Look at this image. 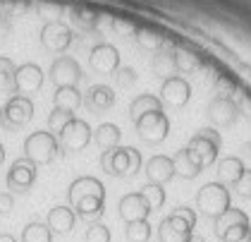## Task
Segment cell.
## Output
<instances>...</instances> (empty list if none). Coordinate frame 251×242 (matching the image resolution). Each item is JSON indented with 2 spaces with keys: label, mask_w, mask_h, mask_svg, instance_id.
Listing matches in <instances>:
<instances>
[{
  "label": "cell",
  "mask_w": 251,
  "mask_h": 242,
  "mask_svg": "<svg viewBox=\"0 0 251 242\" xmlns=\"http://www.w3.org/2000/svg\"><path fill=\"white\" fill-rule=\"evenodd\" d=\"M67 199L72 211L77 213V218L84 221H96L98 216H103L105 211V187L98 178L84 175L77 178L70 189H67Z\"/></svg>",
  "instance_id": "1"
},
{
  "label": "cell",
  "mask_w": 251,
  "mask_h": 242,
  "mask_svg": "<svg viewBox=\"0 0 251 242\" xmlns=\"http://www.w3.org/2000/svg\"><path fill=\"white\" fill-rule=\"evenodd\" d=\"M100 168L113 178H134L141 168V153L134 147H115L103 151Z\"/></svg>",
  "instance_id": "2"
},
{
  "label": "cell",
  "mask_w": 251,
  "mask_h": 242,
  "mask_svg": "<svg viewBox=\"0 0 251 242\" xmlns=\"http://www.w3.org/2000/svg\"><path fill=\"white\" fill-rule=\"evenodd\" d=\"M196 209L206 218H220L227 209H232V197L227 185L223 182H206L196 192Z\"/></svg>",
  "instance_id": "3"
},
{
  "label": "cell",
  "mask_w": 251,
  "mask_h": 242,
  "mask_svg": "<svg viewBox=\"0 0 251 242\" xmlns=\"http://www.w3.org/2000/svg\"><path fill=\"white\" fill-rule=\"evenodd\" d=\"M60 153V144L58 137L48 130H39L31 132L26 139H24V158H29L34 166H48L58 158Z\"/></svg>",
  "instance_id": "4"
},
{
  "label": "cell",
  "mask_w": 251,
  "mask_h": 242,
  "mask_svg": "<svg viewBox=\"0 0 251 242\" xmlns=\"http://www.w3.org/2000/svg\"><path fill=\"white\" fill-rule=\"evenodd\" d=\"M220 144H223L220 134L213 130V127H203V130H199L192 134L187 149L192 151L194 156L199 158V163L206 168V166H211V163H215V158H218V153H220Z\"/></svg>",
  "instance_id": "5"
},
{
  "label": "cell",
  "mask_w": 251,
  "mask_h": 242,
  "mask_svg": "<svg viewBox=\"0 0 251 242\" xmlns=\"http://www.w3.org/2000/svg\"><path fill=\"white\" fill-rule=\"evenodd\" d=\"M34 118V103L26 96H12L0 108V127L2 130H20Z\"/></svg>",
  "instance_id": "6"
},
{
  "label": "cell",
  "mask_w": 251,
  "mask_h": 242,
  "mask_svg": "<svg viewBox=\"0 0 251 242\" xmlns=\"http://www.w3.org/2000/svg\"><path fill=\"white\" fill-rule=\"evenodd\" d=\"M91 139H94V132L89 127V122L81 120V118L70 120V122L62 127V132L58 134L60 151H65V153H77V151L86 149Z\"/></svg>",
  "instance_id": "7"
},
{
  "label": "cell",
  "mask_w": 251,
  "mask_h": 242,
  "mask_svg": "<svg viewBox=\"0 0 251 242\" xmlns=\"http://www.w3.org/2000/svg\"><path fill=\"white\" fill-rule=\"evenodd\" d=\"M36 168L29 158H17L12 166H10V170H7V178H5V185H7V189H10V194L15 192V194H26L29 189H31V185L36 182Z\"/></svg>",
  "instance_id": "8"
},
{
  "label": "cell",
  "mask_w": 251,
  "mask_h": 242,
  "mask_svg": "<svg viewBox=\"0 0 251 242\" xmlns=\"http://www.w3.org/2000/svg\"><path fill=\"white\" fill-rule=\"evenodd\" d=\"M134 125H136V134L146 144H160V142H165V137L170 132V120H168L165 113H149V115L139 118Z\"/></svg>",
  "instance_id": "9"
},
{
  "label": "cell",
  "mask_w": 251,
  "mask_h": 242,
  "mask_svg": "<svg viewBox=\"0 0 251 242\" xmlns=\"http://www.w3.org/2000/svg\"><path fill=\"white\" fill-rule=\"evenodd\" d=\"M48 75H50V82L60 89V87H77L79 82L84 79V70H81V65L75 58L60 56L53 60Z\"/></svg>",
  "instance_id": "10"
},
{
  "label": "cell",
  "mask_w": 251,
  "mask_h": 242,
  "mask_svg": "<svg viewBox=\"0 0 251 242\" xmlns=\"http://www.w3.org/2000/svg\"><path fill=\"white\" fill-rule=\"evenodd\" d=\"M72 38H75L72 29H70L67 24L58 22V19L43 24V29H41V43H43V48L50 51V53H65V51L72 46Z\"/></svg>",
  "instance_id": "11"
},
{
  "label": "cell",
  "mask_w": 251,
  "mask_h": 242,
  "mask_svg": "<svg viewBox=\"0 0 251 242\" xmlns=\"http://www.w3.org/2000/svg\"><path fill=\"white\" fill-rule=\"evenodd\" d=\"M43 87V70H41L36 62H24L15 70V87L12 91L15 96H31V93L41 91Z\"/></svg>",
  "instance_id": "12"
},
{
  "label": "cell",
  "mask_w": 251,
  "mask_h": 242,
  "mask_svg": "<svg viewBox=\"0 0 251 242\" xmlns=\"http://www.w3.org/2000/svg\"><path fill=\"white\" fill-rule=\"evenodd\" d=\"M192 98V87L184 77H170V79H163V87H160V101L165 106H173V108H182L187 106Z\"/></svg>",
  "instance_id": "13"
},
{
  "label": "cell",
  "mask_w": 251,
  "mask_h": 242,
  "mask_svg": "<svg viewBox=\"0 0 251 242\" xmlns=\"http://www.w3.org/2000/svg\"><path fill=\"white\" fill-rule=\"evenodd\" d=\"M89 65L98 75H115V70L120 67V53L110 43H98V46L91 48Z\"/></svg>",
  "instance_id": "14"
},
{
  "label": "cell",
  "mask_w": 251,
  "mask_h": 242,
  "mask_svg": "<svg viewBox=\"0 0 251 242\" xmlns=\"http://www.w3.org/2000/svg\"><path fill=\"white\" fill-rule=\"evenodd\" d=\"M239 118V106L230 96H215L208 103V120L215 127H230Z\"/></svg>",
  "instance_id": "15"
},
{
  "label": "cell",
  "mask_w": 251,
  "mask_h": 242,
  "mask_svg": "<svg viewBox=\"0 0 251 242\" xmlns=\"http://www.w3.org/2000/svg\"><path fill=\"white\" fill-rule=\"evenodd\" d=\"M117 213L125 223H136V221H146L151 209L146 204V199L139 194V192H132V194H125L117 204Z\"/></svg>",
  "instance_id": "16"
},
{
  "label": "cell",
  "mask_w": 251,
  "mask_h": 242,
  "mask_svg": "<svg viewBox=\"0 0 251 242\" xmlns=\"http://www.w3.org/2000/svg\"><path fill=\"white\" fill-rule=\"evenodd\" d=\"M194 233L192 225H187L177 216H168L158 225V242H187V238Z\"/></svg>",
  "instance_id": "17"
},
{
  "label": "cell",
  "mask_w": 251,
  "mask_h": 242,
  "mask_svg": "<svg viewBox=\"0 0 251 242\" xmlns=\"http://www.w3.org/2000/svg\"><path fill=\"white\" fill-rule=\"evenodd\" d=\"M75 223H77V213L72 211V206H53L48 211V218H46V225L50 228V233L55 235H67L75 230Z\"/></svg>",
  "instance_id": "18"
},
{
  "label": "cell",
  "mask_w": 251,
  "mask_h": 242,
  "mask_svg": "<svg viewBox=\"0 0 251 242\" xmlns=\"http://www.w3.org/2000/svg\"><path fill=\"white\" fill-rule=\"evenodd\" d=\"M115 103V91L108 84H94L84 93V106L91 113H103Z\"/></svg>",
  "instance_id": "19"
},
{
  "label": "cell",
  "mask_w": 251,
  "mask_h": 242,
  "mask_svg": "<svg viewBox=\"0 0 251 242\" xmlns=\"http://www.w3.org/2000/svg\"><path fill=\"white\" fill-rule=\"evenodd\" d=\"M146 178L153 185H165L175 178V163L170 156H153L146 163Z\"/></svg>",
  "instance_id": "20"
},
{
  "label": "cell",
  "mask_w": 251,
  "mask_h": 242,
  "mask_svg": "<svg viewBox=\"0 0 251 242\" xmlns=\"http://www.w3.org/2000/svg\"><path fill=\"white\" fill-rule=\"evenodd\" d=\"M173 163H175V175H179V178H184V180H194V178L203 170V166L199 163V158H196L189 149L177 151L173 156Z\"/></svg>",
  "instance_id": "21"
},
{
  "label": "cell",
  "mask_w": 251,
  "mask_h": 242,
  "mask_svg": "<svg viewBox=\"0 0 251 242\" xmlns=\"http://www.w3.org/2000/svg\"><path fill=\"white\" fill-rule=\"evenodd\" d=\"M149 113H163V101L158 96H153V93H139L129 103V118L136 122L139 118H144Z\"/></svg>",
  "instance_id": "22"
},
{
  "label": "cell",
  "mask_w": 251,
  "mask_h": 242,
  "mask_svg": "<svg viewBox=\"0 0 251 242\" xmlns=\"http://www.w3.org/2000/svg\"><path fill=\"white\" fill-rule=\"evenodd\" d=\"M244 163H242V158L239 156H227V158H223L220 163H218V175H220V182L223 185H237L239 182V178L244 175Z\"/></svg>",
  "instance_id": "23"
},
{
  "label": "cell",
  "mask_w": 251,
  "mask_h": 242,
  "mask_svg": "<svg viewBox=\"0 0 251 242\" xmlns=\"http://www.w3.org/2000/svg\"><path fill=\"white\" fill-rule=\"evenodd\" d=\"M53 103H55V108L77 113V108L84 103V96H81V91H79L77 87H60L53 93Z\"/></svg>",
  "instance_id": "24"
},
{
  "label": "cell",
  "mask_w": 251,
  "mask_h": 242,
  "mask_svg": "<svg viewBox=\"0 0 251 242\" xmlns=\"http://www.w3.org/2000/svg\"><path fill=\"white\" fill-rule=\"evenodd\" d=\"M120 139H122V130H120L117 125H113V122H103V125H98L96 132H94V142H96L103 151L120 147Z\"/></svg>",
  "instance_id": "25"
},
{
  "label": "cell",
  "mask_w": 251,
  "mask_h": 242,
  "mask_svg": "<svg viewBox=\"0 0 251 242\" xmlns=\"http://www.w3.org/2000/svg\"><path fill=\"white\" fill-rule=\"evenodd\" d=\"M136 38H139V43L144 46V48H149V51H165V48H170V41L163 36L155 27H141V29H136Z\"/></svg>",
  "instance_id": "26"
},
{
  "label": "cell",
  "mask_w": 251,
  "mask_h": 242,
  "mask_svg": "<svg viewBox=\"0 0 251 242\" xmlns=\"http://www.w3.org/2000/svg\"><path fill=\"white\" fill-rule=\"evenodd\" d=\"M151 67H153L155 77H160V79H170V77L177 75V62H175L173 48L158 51V53L153 56V62H151Z\"/></svg>",
  "instance_id": "27"
},
{
  "label": "cell",
  "mask_w": 251,
  "mask_h": 242,
  "mask_svg": "<svg viewBox=\"0 0 251 242\" xmlns=\"http://www.w3.org/2000/svg\"><path fill=\"white\" fill-rule=\"evenodd\" d=\"M242 223H249V216L242 211V209H227L220 218H215V235L220 238L225 230H230V228H234V225H242Z\"/></svg>",
  "instance_id": "28"
},
{
  "label": "cell",
  "mask_w": 251,
  "mask_h": 242,
  "mask_svg": "<svg viewBox=\"0 0 251 242\" xmlns=\"http://www.w3.org/2000/svg\"><path fill=\"white\" fill-rule=\"evenodd\" d=\"M22 242H53V233H50V228L46 223L31 221L22 230Z\"/></svg>",
  "instance_id": "29"
},
{
  "label": "cell",
  "mask_w": 251,
  "mask_h": 242,
  "mask_svg": "<svg viewBox=\"0 0 251 242\" xmlns=\"http://www.w3.org/2000/svg\"><path fill=\"white\" fill-rule=\"evenodd\" d=\"M139 194L146 199V204H149L151 211H153V209H160V206L165 204V189H163V185L146 182V185L141 187V192H139Z\"/></svg>",
  "instance_id": "30"
},
{
  "label": "cell",
  "mask_w": 251,
  "mask_h": 242,
  "mask_svg": "<svg viewBox=\"0 0 251 242\" xmlns=\"http://www.w3.org/2000/svg\"><path fill=\"white\" fill-rule=\"evenodd\" d=\"M175 62H177V72H194L201 67V58L194 56L192 51H179L175 48Z\"/></svg>",
  "instance_id": "31"
},
{
  "label": "cell",
  "mask_w": 251,
  "mask_h": 242,
  "mask_svg": "<svg viewBox=\"0 0 251 242\" xmlns=\"http://www.w3.org/2000/svg\"><path fill=\"white\" fill-rule=\"evenodd\" d=\"M15 70H17V65L10 58L0 56V91H12V87H15Z\"/></svg>",
  "instance_id": "32"
},
{
  "label": "cell",
  "mask_w": 251,
  "mask_h": 242,
  "mask_svg": "<svg viewBox=\"0 0 251 242\" xmlns=\"http://www.w3.org/2000/svg\"><path fill=\"white\" fill-rule=\"evenodd\" d=\"M77 115L70 111H62V108H53L50 111V115H48V132H53L55 137H58L60 132H62V127L70 122V120H75Z\"/></svg>",
  "instance_id": "33"
},
{
  "label": "cell",
  "mask_w": 251,
  "mask_h": 242,
  "mask_svg": "<svg viewBox=\"0 0 251 242\" xmlns=\"http://www.w3.org/2000/svg\"><path fill=\"white\" fill-rule=\"evenodd\" d=\"M127 240L129 242H149L151 240V225H149V221L127 223Z\"/></svg>",
  "instance_id": "34"
},
{
  "label": "cell",
  "mask_w": 251,
  "mask_h": 242,
  "mask_svg": "<svg viewBox=\"0 0 251 242\" xmlns=\"http://www.w3.org/2000/svg\"><path fill=\"white\" fill-rule=\"evenodd\" d=\"M223 242H251V225L249 223H242V225H234L230 230H225L220 235Z\"/></svg>",
  "instance_id": "35"
},
{
  "label": "cell",
  "mask_w": 251,
  "mask_h": 242,
  "mask_svg": "<svg viewBox=\"0 0 251 242\" xmlns=\"http://www.w3.org/2000/svg\"><path fill=\"white\" fill-rule=\"evenodd\" d=\"M72 19H75V24H79L81 29H94L98 24L96 12L84 10V7H75V10H72Z\"/></svg>",
  "instance_id": "36"
},
{
  "label": "cell",
  "mask_w": 251,
  "mask_h": 242,
  "mask_svg": "<svg viewBox=\"0 0 251 242\" xmlns=\"http://www.w3.org/2000/svg\"><path fill=\"white\" fill-rule=\"evenodd\" d=\"M84 242H110V228L103 223L89 225V230L84 235Z\"/></svg>",
  "instance_id": "37"
},
{
  "label": "cell",
  "mask_w": 251,
  "mask_h": 242,
  "mask_svg": "<svg viewBox=\"0 0 251 242\" xmlns=\"http://www.w3.org/2000/svg\"><path fill=\"white\" fill-rule=\"evenodd\" d=\"M113 79H115V84L120 87V89H125V87H132L136 82V72L132 70V67H117L115 75H113Z\"/></svg>",
  "instance_id": "38"
},
{
  "label": "cell",
  "mask_w": 251,
  "mask_h": 242,
  "mask_svg": "<svg viewBox=\"0 0 251 242\" xmlns=\"http://www.w3.org/2000/svg\"><path fill=\"white\" fill-rule=\"evenodd\" d=\"M234 189H237V194L242 199H251V170H244V175L239 178V182L234 185Z\"/></svg>",
  "instance_id": "39"
},
{
  "label": "cell",
  "mask_w": 251,
  "mask_h": 242,
  "mask_svg": "<svg viewBox=\"0 0 251 242\" xmlns=\"http://www.w3.org/2000/svg\"><path fill=\"white\" fill-rule=\"evenodd\" d=\"M173 216H177V218H182L187 225H196V211L194 209H189V206H175L173 209Z\"/></svg>",
  "instance_id": "40"
},
{
  "label": "cell",
  "mask_w": 251,
  "mask_h": 242,
  "mask_svg": "<svg viewBox=\"0 0 251 242\" xmlns=\"http://www.w3.org/2000/svg\"><path fill=\"white\" fill-rule=\"evenodd\" d=\"M113 29L115 31H120V34H136V27L134 22H129V19H125V17H117L113 19Z\"/></svg>",
  "instance_id": "41"
},
{
  "label": "cell",
  "mask_w": 251,
  "mask_h": 242,
  "mask_svg": "<svg viewBox=\"0 0 251 242\" xmlns=\"http://www.w3.org/2000/svg\"><path fill=\"white\" fill-rule=\"evenodd\" d=\"M15 209V197L10 194V192H0V213L5 216V213H10Z\"/></svg>",
  "instance_id": "42"
},
{
  "label": "cell",
  "mask_w": 251,
  "mask_h": 242,
  "mask_svg": "<svg viewBox=\"0 0 251 242\" xmlns=\"http://www.w3.org/2000/svg\"><path fill=\"white\" fill-rule=\"evenodd\" d=\"M10 31H12V22L7 15H0V41H5V38L10 36Z\"/></svg>",
  "instance_id": "43"
},
{
  "label": "cell",
  "mask_w": 251,
  "mask_h": 242,
  "mask_svg": "<svg viewBox=\"0 0 251 242\" xmlns=\"http://www.w3.org/2000/svg\"><path fill=\"white\" fill-rule=\"evenodd\" d=\"M0 242H17V240H15V235H10V233H2V235H0Z\"/></svg>",
  "instance_id": "44"
},
{
  "label": "cell",
  "mask_w": 251,
  "mask_h": 242,
  "mask_svg": "<svg viewBox=\"0 0 251 242\" xmlns=\"http://www.w3.org/2000/svg\"><path fill=\"white\" fill-rule=\"evenodd\" d=\"M187 242H206V240H203L201 235H196V233H192V235L187 238Z\"/></svg>",
  "instance_id": "45"
},
{
  "label": "cell",
  "mask_w": 251,
  "mask_h": 242,
  "mask_svg": "<svg viewBox=\"0 0 251 242\" xmlns=\"http://www.w3.org/2000/svg\"><path fill=\"white\" fill-rule=\"evenodd\" d=\"M242 151H244V156H249V158H251V144H244V147H242Z\"/></svg>",
  "instance_id": "46"
},
{
  "label": "cell",
  "mask_w": 251,
  "mask_h": 242,
  "mask_svg": "<svg viewBox=\"0 0 251 242\" xmlns=\"http://www.w3.org/2000/svg\"><path fill=\"white\" fill-rule=\"evenodd\" d=\"M2 161H5V147L0 144V166H2Z\"/></svg>",
  "instance_id": "47"
}]
</instances>
